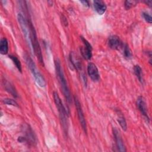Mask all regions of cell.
<instances>
[{
  "mask_svg": "<svg viewBox=\"0 0 152 152\" xmlns=\"http://www.w3.org/2000/svg\"><path fill=\"white\" fill-rule=\"evenodd\" d=\"M55 70H56L57 78L59 81V84L61 86V88L63 92L64 96L65 99L66 100V101L68 102V103H72L71 93H70L68 86L67 84V81L65 77L64 71H63L62 68L61 66L60 61L58 59H56L55 61Z\"/></svg>",
  "mask_w": 152,
  "mask_h": 152,
  "instance_id": "cell-1",
  "label": "cell"
},
{
  "mask_svg": "<svg viewBox=\"0 0 152 152\" xmlns=\"http://www.w3.org/2000/svg\"><path fill=\"white\" fill-rule=\"evenodd\" d=\"M53 95V99H54L55 103L56 104V106L59 112V118L61 121L63 129L65 131V132H67V130H68L67 118L69 113V110L68 109H66L64 106V105L63 104L62 100L58 93L56 91H54Z\"/></svg>",
  "mask_w": 152,
  "mask_h": 152,
  "instance_id": "cell-2",
  "label": "cell"
},
{
  "mask_svg": "<svg viewBox=\"0 0 152 152\" xmlns=\"http://www.w3.org/2000/svg\"><path fill=\"white\" fill-rule=\"evenodd\" d=\"M28 25L30 30V39H31V47H32V51L37 57L39 62L43 65L44 62H43V55L42 53L40 46L38 42L36 30L31 20L28 19Z\"/></svg>",
  "mask_w": 152,
  "mask_h": 152,
  "instance_id": "cell-3",
  "label": "cell"
},
{
  "mask_svg": "<svg viewBox=\"0 0 152 152\" xmlns=\"http://www.w3.org/2000/svg\"><path fill=\"white\" fill-rule=\"evenodd\" d=\"M24 59H25L26 64L28 66L29 69L30 70L32 75H33L37 84L40 87H45L46 86L45 80L43 76L42 75V74L37 69L36 65L34 62V61H33V59L31 58V57L28 56L27 53H25Z\"/></svg>",
  "mask_w": 152,
  "mask_h": 152,
  "instance_id": "cell-4",
  "label": "cell"
},
{
  "mask_svg": "<svg viewBox=\"0 0 152 152\" xmlns=\"http://www.w3.org/2000/svg\"><path fill=\"white\" fill-rule=\"evenodd\" d=\"M17 19L19 23V24L21 28V30L23 33L24 36L30 48L32 50L31 39H30V30L28 25V22L27 18H26L22 14L18 13L17 15Z\"/></svg>",
  "mask_w": 152,
  "mask_h": 152,
  "instance_id": "cell-5",
  "label": "cell"
},
{
  "mask_svg": "<svg viewBox=\"0 0 152 152\" xmlns=\"http://www.w3.org/2000/svg\"><path fill=\"white\" fill-rule=\"evenodd\" d=\"M74 100L75 107H76L77 112V115H78V120L80 121V125H81L83 131L86 134L87 131V124H86V119H85V117H84V113H83L81 104H80L78 98L75 96L74 97Z\"/></svg>",
  "mask_w": 152,
  "mask_h": 152,
  "instance_id": "cell-6",
  "label": "cell"
},
{
  "mask_svg": "<svg viewBox=\"0 0 152 152\" xmlns=\"http://www.w3.org/2000/svg\"><path fill=\"white\" fill-rule=\"evenodd\" d=\"M80 39L84 44L83 46L80 48L81 55L84 59L89 60L92 56V46L84 37L80 36Z\"/></svg>",
  "mask_w": 152,
  "mask_h": 152,
  "instance_id": "cell-7",
  "label": "cell"
},
{
  "mask_svg": "<svg viewBox=\"0 0 152 152\" xmlns=\"http://www.w3.org/2000/svg\"><path fill=\"white\" fill-rule=\"evenodd\" d=\"M87 72L89 77L93 81H98L100 80L99 70L94 64L92 62H90L88 64Z\"/></svg>",
  "mask_w": 152,
  "mask_h": 152,
  "instance_id": "cell-8",
  "label": "cell"
},
{
  "mask_svg": "<svg viewBox=\"0 0 152 152\" xmlns=\"http://www.w3.org/2000/svg\"><path fill=\"white\" fill-rule=\"evenodd\" d=\"M113 134L114 138L116 142V145L118 150L121 152H125L126 150L124 144V141L121 138V136L119 131L115 128H113Z\"/></svg>",
  "mask_w": 152,
  "mask_h": 152,
  "instance_id": "cell-9",
  "label": "cell"
},
{
  "mask_svg": "<svg viewBox=\"0 0 152 152\" xmlns=\"http://www.w3.org/2000/svg\"><path fill=\"white\" fill-rule=\"evenodd\" d=\"M137 106L141 113L146 118L148 122L150 121V118L147 114V106L144 99L142 96H139L137 100Z\"/></svg>",
  "mask_w": 152,
  "mask_h": 152,
  "instance_id": "cell-10",
  "label": "cell"
},
{
  "mask_svg": "<svg viewBox=\"0 0 152 152\" xmlns=\"http://www.w3.org/2000/svg\"><path fill=\"white\" fill-rule=\"evenodd\" d=\"M23 129L25 132L24 137L26 139V142L29 144L33 145L34 143H36V137L33 130L29 126V125L27 124L25 125Z\"/></svg>",
  "mask_w": 152,
  "mask_h": 152,
  "instance_id": "cell-11",
  "label": "cell"
},
{
  "mask_svg": "<svg viewBox=\"0 0 152 152\" xmlns=\"http://www.w3.org/2000/svg\"><path fill=\"white\" fill-rule=\"evenodd\" d=\"M108 46L112 49H119L123 46V44L119 37L116 35L111 36L108 39Z\"/></svg>",
  "mask_w": 152,
  "mask_h": 152,
  "instance_id": "cell-12",
  "label": "cell"
},
{
  "mask_svg": "<svg viewBox=\"0 0 152 152\" xmlns=\"http://www.w3.org/2000/svg\"><path fill=\"white\" fill-rule=\"evenodd\" d=\"M69 62L72 65V66L74 67L77 71H81L82 65L81 62L78 56L72 52L69 54Z\"/></svg>",
  "mask_w": 152,
  "mask_h": 152,
  "instance_id": "cell-13",
  "label": "cell"
},
{
  "mask_svg": "<svg viewBox=\"0 0 152 152\" xmlns=\"http://www.w3.org/2000/svg\"><path fill=\"white\" fill-rule=\"evenodd\" d=\"M93 5L96 11L99 14H103L106 10V5L105 3L101 0H94L93 1Z\"/></svg>",
  "mask_w": 152,
  "mask_h": 152,
  "instance_id": "cell-14",
  "label": "cell"
},
{
  "mask_svg": "<svg viewBox=\"0 0 152 152\" xmlns=\"http://www.w3.org/2000/svg\"><path fill=\"white\" fill-rule=\"evenodd\" d=\"M2 82H3L4 87L5 89L6 90V91H7L9 93H10L13 97H17V96H18L17 93L15 88L14 87V86L6 80H4Z\"/></svg>",
  "mask_w": 152,
  "mask_h": 152,
  "instance_id": "cell-15",
  "label": "cell"
},
{
  "mask_svg": "<svg viewBox=\"0 0 152 152\" xmlns=\"http://www.w3.org/2000/svg\"><path fill=\"white\" fill-rule=\"evenodd\" d=\"M8 51V42L6 38L4 37L0 42V53L2 55L7 54Z\"/></svg>",
  "mask_w": 152,
  "mask_h": 152,
  "instance_id": "cell-16",
  "label": "cell"
},
{
  "mask_svg": "<svg viewBox=\"0 0 152 152\" xmlns=\"http://www.w3.org/2000/svg\"><path fill=\"white\" fill-rule=\"evenodd\" d=\"M134 72L135 75L137 76V78L138 79L139 81L143 84L144 83V80H143V77H142V69L140 67V65H136L134 66Z\"/></svg>",
  "mask_w": 152,
  "mask_h": 152,
  "instance_id": "cell-17",
  "label": "cell"
},
{
  "mask_svg": "<svg viewBox=\"0 0 152 152\" xmlns=\"http://www.w3.org/2000/svg\"><path fill=\"white\" fill-rule=\"evenodd\" d=\"M118 122H119L122 129L124 131H126L127 129V125H126V121H125V118L123 116L122 113H121L120 112V111H119V110H118Z\"/></svg>",
  "mask_w": 152,
  "mask_h": 152,
  "instance_id": "cell-18",
  "label": "cell"
},
{
  "mask_svg": "<svg viewBox=\"0 0 152 152\" xmlns=\"http://www.w3.org/2000/svg\"><path fill=\"white\" fill-rule=\"evenodd\" d=\"M8 57L12 60V61L13 62V63L14 64V65H15L16 68L18 69V70L21 72L22 71V69H21V62L20 61V60L17 58V56L12 55H10L8 56Z\"/></svg>",
  "mask_w": 152,
  "mask_h": 152,
  "instance_id": "cell-19",
  "label": "cell"
},
{
  "mask_svg": "<svg viewBox=\"0 0 152 152\" xmlns=\"http://www.w3.org/2000/svg\"><path fill=\"white\" fill-rule=\"evenodd\" d=\"M123 51H124V55L125 56V57L127 59H130L132 58V54L131 52V49H129V46L128 45L125 44L123 45Z\"/></svg>",
  "mask_w": 152,
  "mask_h": 152,
  "instance_id": "cell-20",
  "label": "cell"
},
{
  "mask_svg": "<svg viewBox=\"0 0 152 152\" xmlns=\"http://www.w3.org/2000/svg\"><path fill=\"white\" fill-rule=\"evenodd\" d=\"M2 102L7 105H10V106H13L15 107H18L17 103L13 99H10V98H5L2 100Z\"/></svg>",
  "mask_w": 152,
  "mask_h": 152,
  "instance_id": "cell-21",
  "label": "cell"
},
{
  "mask_svg": "<svg viewBox=\"0 0 152 152\" xmlns=\"http://www.w3.org/2000/svg\"><path fill=\"white\" fill-rule=\"evenodd\" d=\"M137 4V2L135 1H129V0L125 1V8L127 10H129L134 6L136 5Z\"/></svg>",
  "mask_w": 152,
  "mask_h": 152,
  "instance_id": "cell-22",
  "label": "cell"
},
{
  "mask_svg": "<svg viewBox=\"0 0 152 152\" xmlns=\"http://www.w3.org/2000/svg\"><path fill=\"white\" fill-rule=\"evenodd\" d=\"M142 16L143 17L144 19L148 23L151 24V22H152V18H151V16L148 14L147 13V12H142Z\"/></svg>",
  "mask_w": 152,
  "mask_h": 152,
  "instance_id": "cell-23",
  "label": "cell"
},
{
  "mask_svg": "<svg viewBox=\"0 0 152 152\" xmlns=\"http://www.w3.org/2000/svg\"><path fill=\"white\" fill-rule=\"evenodd\" d=\"M80 2L85 7H89V2L88 1L84 0V1H80Z\"/></svg>",
  "mask_w": 152,
  "mask_h": 152,
  "instance_id": "cell-24",
  "label": "cell"
},
{
  "mask_svg": "<svg viewBox=\"0 0 152 152\" xmlns=\"http://www.w3.org/2000/svg\"><path fill=\"white\" fill-rule=\"evenodd\" d=\"M144 2H145V3L146 4H147L148 6H150V7L151 6V3H152L151 1H145Z\"/></svg>",
  "mask_w": 152,
  "mask_h": 152,
  "instance_id": "cell-25",
  "label": "cell"
}]
</instances>
